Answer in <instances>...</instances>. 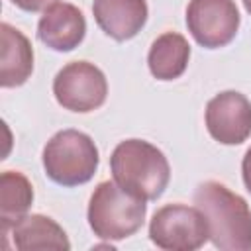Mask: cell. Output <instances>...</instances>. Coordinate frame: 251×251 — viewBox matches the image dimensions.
I'll list each match as a JSON object with an SVG mask.
<instances>
[{"instance_id": "cell-7", "label": "cell", "mask_w": 251, "mask_h": 251, "mask_svg": "<svg viewBox=\"0 0 251 251\" xmlns=\"http://www.w3.org/2000/svg\"><path fill=\"white\" fill-rule=\"evenodd\" d=\"M239 10L233 0H190L186 25L198 45L218 49L227 45L239 29Z\"/></svg>"}, {"instance_id": "cell-13", "label": "cell", "mask_w": 251, "mask_h": 251, "mask_svg": "<svg viewBox=\"0 0 251 251\" xmlns=\"http://www.w3.org/2000/svg\"><path fill=\"white\" fill-rule=\"evenodd\" d=\"M188 59L190 45L186 37L176 31H165L151 43L147 65L157 80H175L186 71Z\"/></svg>"}, {"instance_id": "cell-1", "label": "cell", "mask_w": 251, "mask_h": 251, "mask_svg": "<svg viewBox=\"0 0 251 251\" xmlns=\"http://www.w3.org/2000/svg\"><path fill=\"white\" fill-rule=\"evenodd\" d=\"M194 206L204 214L216 249H251V208L243 196L218 180H206L194 190Z\"/></svg>"}, {"instance_id": "cell-11", "label": "cell", "mask_w": 251, "mask_h": 251, "mask_svg": "<svg viewBox=\"0 0 251 251\" xmlns=\"http://www.w3.org/2000/svg\"><path fill=\"white\" fill-rule=\"evenodd\" d=\"M0 84L2 88L22 86L33 71V49L29 39L10 24L0 25Z\"/></svg>"}, {"instance_id": "cell-12", "label": "cell", "mask_w": 251, "mask_h": 251, "mask_svg": "<svg viewBox=\"0 0 251 251\" xmlns=\"http://www.w3.org/2000/svg\"><path fill=\"white\" fill-rule=\"evenodd\" d=\"M12 241L20 251H35V249H57L69 251L71 241L65 229L49 216L43 214H25L12 226Z\"/></svg>"}, {"instance_id": "cell-15", "label": "cell", "mask_w": 251, "mask_h": 251, "mask_svg": "<svg viewBox=\"0 0 251 251\" xmlns=\"http://www.w3.org/2000/svg\"><path fill=\"white\" fill-rule=\"evenodd\" d=\"M12 2L24 12H41V10H47L53 4H57L59 0H12Z\"/></svg>"}, {"instance_id": "cell-5", "label": "cell", "mask_w": 251, "mask_h": 251, "mask_svg": "<svg viewBox=\"0 0 251 251\" xmlns=\"http://www.w3.org/2000/svg\"><path fill=\"white\" fill-rule=\"evenodd\" d=\"M149 239L165 251H196L210 239V231L196 206L167 204L153 214Z\"/></svg>"}, {"instance_id": "cell-10", "label": "cell", "mask_w": 251, "mask_h": 251, "mask_svg": "<svg viewBox=\"0 0 251 251\" xmlns=\"http://www.w3.org/2000/svg\"><path fill=\"white\" fill-rule=\"evenodd\" d=\"M92 14L98 27L116 41L135 37L147 22L145 0H94Z\"/></svg>"}, {"instance_id": "cell-2", "label": "cell", "mask_w": 251, "mask_h": 251, "mask_svg": "<svg viewBox=\"0 0 251 251\" xmlns=\"http://www.w3.org/2000/svg\"><path fill=\"white\" fill-rule=\"evenodd\" d=\"M114 180L141 200H157L171 178V167L161 149L145 139H126L110 157Z\"/></svg>"}, {"instance_id": "cell-16", "label": "cell", "mask_w": 251, "mask_h": 251, "mask_svg": "<svg viewBox=\"0 0 251 251\" xmlns=\"http://www.w3.org/2000/svg\"><path fill=\"white\" fill-rule=\"evenodd\" d=\"M241 175H243L245 188L251 192V147L245 151V157L241 161Z\"/></svg>"}, {"instance_id": "cell-8", "label": "cell", "mask_w": 251, "mask_h": 251, "mask_svg": "<svg viewBox=\"0 0 251 251\" xmlns=\"http://www.w3.org/2000/svg\"><path fill=\"white\" fill-rule=\"evenodd\" d=\"M208 133L222 145H239L251 135V102L237 90H224L206 104Z\"/></svg>"}, {"instance_id": "cell-3", "label": "cell", "mask_w": 251, "mask_h": 251, "mask_svg": "<svg viewBox=\"0 0 251 251\" xmlns=\"http://www.w3.org/2000/svg\"><path fill=\"white\" fill-rule=\"evenodd\" d=\"M145 200L124 190L116 180L100 182L88 202V224L96 237L120 241L133 235L145 222Z\"/></svg>"}, {"instance_id": "cell-6", "label": "cell", "mask_w": 251, "mask_h": 251, "mask_svg": "<svg viewBox=\"0 0 251 251\" xmlns=\"http://www.w3.org/2000/svg\"><path fill=\"white\" fill-rule=\"evenodd\" d=\"M53 94L65 110L86 114L106 102L108 82L94 63L73 61L55 75Z\"/></svg>"}, {"instance_id": "cell-9", "label": "cell", "mask_w": 251, "mask_h": 251, "mask_svg": "<svg viewBox=\"0 0 251 251\" xmlns=\"http://www.w3.org/2000/svg\"><path fill=\"white\" fill-rule=\"evenodd\" d=\"M86 35L82 12L69 2H57L43 12L37 22V37L53 51H73Z\"/></svg>"}, {"instance_id": "cell-14", "label": "cell", "mask_w": 251, "mask_h": 251, "mask_svg": "<svg viewBox=\"0 0 251 251\" xmlns=\"http://www.w3.org/2000/svg\"><path fill=\"white\" fill-rule=\"evenodd\" d=\"M33 202L31 182L18 171H4L0 175V227L2 233L22 220Z\"/></svg>"}, {"instance_id": "cell-17", "label": "cell", "mask_w": 251, "mask_h": 251, "mask_svg": "<svg viewBox=\"0 0 251 251\" xmlns=\"http://www.w3.org/2000/svg\"><path fill=\"white\" fill-rule=\"evenodd\" d=\"M243 6H245V10L251 14V0H243Z\"/></svg>"}, {"instance_id": "cell-4", "label": "cell", "mask_w": 251, "mask_h": 251, "mask_svg": "<svg viewBox=\"0 0 251 251\" xmlns=\"http://www.w3.org/2000/svg\"><path fill=\"white\" fill-rule=\"evenodd\" d=\"M98 147L92 137L78 129L57 131L43 147L45 175L61 186L88 182L98 169Z\"/></svg>"}]
</instances>
